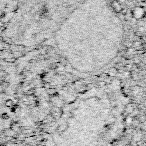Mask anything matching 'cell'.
<instances>
[{"label": "cell", "mask_w": 146, "mask_h": 146, "mask_svg": "<svg viewBox=\"0 0 146 146\" xmlns=\"http://www.w3.org/2000/svg\"><path fill=\"white\" fill-rule=\"evenodd\" d=\"M131 16L136 20H141L146 16V8L143 6H136L132 9Z\"/></svg>", "instance_id": "6da1fadb"}, {"label": "cell", "mask_w": 146, "mask_h": 146, "mask_svg": "<svg viewBox=\"0 0 146 146\" xmlns=\"http://www.w3.org/2000/svg\"><path fill=\"white\" fill-rule=\"evenodd\" d=\"M111 7L113 11H115L116 13H120L123 10V7H122V4L119 0H113L111 2Z\"/></svg>", "instance_id": "7a4b0ae2"}, {"label": "cell", "mask_w": 146, "mask_h": 146, "mask_svg": "<svg viewBox=\"0 0 146 146\" xmlns=\"http://www.w3.org/2000/svg\"><path fill=\"white\" fill-rule=\"evenodd\" d=\"M126 112L127 113H129V114H131L132 112L135 110V106H134V104H128L127 106H126Z\"/></svg>", "instance_id": "3957f363"}, {"label": "cell", "mask_w": 146, "mask_h": 146, "mask_svg": "<svg viewBox=\"0 0 146 146\" xmlns=\"http://www.w3.org/2000/svg\"><path fill=\"white\" fill-rule=\"evenodd\" d=\"M117 73H118L117 68H112V69H110L109 72H108V75L109 76H115V75H117Z\"/></svg>", "instance_id": "277c9868"}, {"label": "cell", "mask_w": 146, "mask_h": 146, "mask_svg": "<svg viewBox=\"0 0 146 146\" xmlns=\"http://www.w3.org/2000/svg\"><path fill=\"white\" fill-rule=\"evenodd\" d=\"M142 46H143V43L141 41H135L133 43V48H141Z\"/></svg>", "instance_id": "5b68a950"}, {"label": "cell", "mask_w": 146, "mask_h": 146, "mask_svg": "<svg viewBox=\"0 0 146 146\" xmlns=\"http://www.w3.org/2000/svg\"><path fill=\"white\" fill-rule=\"evenodd\" d=\"M6 105H7V106H9V107L13 106V101H12V100H10V99L7 100V101H6Z\"/></svg>", "instance_id": "8992f818"}, {"label": "cell", "mask_w": 146, "mask_h": 146, "mask_svg": "<svg viewBox=\"0 0 146 146\" xmlns=\"http://www.w3.org/2000/svg\"><path fill=\"white\" fill-rule=\"evenodd\" d=\"M48 93L50 94V95H53V94H55V90L54 89H49Z\"/></svg>", "instance_id": "52a82bcc"}, {"label": "cell", "mask_w": 146, "mask_h": 146, "mask_svg": "<svg viewBox=\"0 0 146 146\" xmlns=\"http://www.w3.org/2000/svg\"><path fill=\"white\" fill-rule=\"evenodd\" d=\"M143 39H144V41L146 42V33H144V36H143Z\"/></svg>", "instance_id": "ba28073f"}, {"label": "cell", "mask_w": 146, "mask_h": 146, "mask_svg": "<svg viewBox=\"0 0 146 146\" xmlns=\"http://www.w3.org/2000/svg\"><path fill=\"white\" fill-rule=\"evenodd\" d=\"M138 1H142V0H138Z\"/></svg>", "instance_id": "9c48e42d"}, {"label": "cell", "mask_w": 146, "mask_h": 146, "mask_svg": "<svg viewBox=\"0 0 146 146\" xmlns=\"http://www.w3.org/2000/svg\"><path fill=\"white\" fill-rule=\"evenodd\" d=\"M127 146H130V145H127Z\"/></svg>", "instance_id": "30bf717a"}]
</instances>
